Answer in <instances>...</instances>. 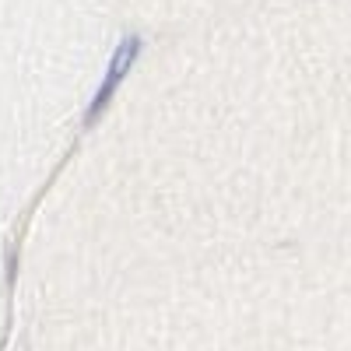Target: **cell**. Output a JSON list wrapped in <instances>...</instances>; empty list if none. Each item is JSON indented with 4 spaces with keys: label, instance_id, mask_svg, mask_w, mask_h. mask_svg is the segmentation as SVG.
Listing matches in <instances>:
<instances>
[{
    "label": "cell",
    "instance_id": "1",
    "mask_svg": "<svg viewBox=\"0 0 351 351\" xmlns=\"http://www.w3.org/2000/svg\"><path fill=\"white\" fill-rule=\"evenodd\" d=\"M137 56H141V36H127V39L120 43V49H116V56H112V64H109V71H106V77H102V84H99L95 99H92V109H88V120H84L88 127L99 123V116L106 112V106H109L112 92L120 88L123 74L137 64Z\"/></svg>",
    "mask_w": 351,
    "mask_h": 351
}]
</instances>
